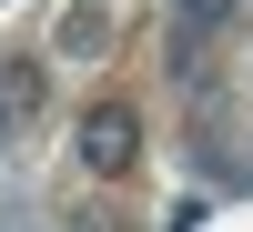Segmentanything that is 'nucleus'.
<instances>
[{"label":"nucleus","instance_id":"nucleus-1","mask_svg":"<svg viewBox=\"0 0 253 232\" xmlns=\"http://www.w3.org/2000/svg\"><path fill=\"white\" fill-rule=\"evenodd\" d=\"M71 152L91 162V172H132V162H142V111H132V101H91L81 132H71Z\"/></svg>","mask_w":253,"mask_h":232},{"label":"nucleus","instance_id":"nucleus-2","mask_svg":"<svg viewBox=\"0 0 253 232\" xmlns=\"http://www.w3.org/2000/svg\"><path fill=\"white\" fill-rule=\"evenodd\" d=\"M41 111V71L31 61H0V152H10V132Z\"/></svg>","mask_w":253,"mask_h":232},{"label":"nucleus","instance_id":"nucleus-3","mask_svg":"<svg viewBox=\"0 0 253 232\" xmlns=\"http://www.w3.org/2000/svg\"><path fill=\"white\" fill-rule=\"evenodd\" d=\"M223 20H233V0H172V51H182V61H193V51H203V40H213V31H223Z\"/></svg>","mask_w":253,"mask_h":232},{"label":"nucleus","instance_id":"nucleus-4","mask_svg":"<svg viewBox=\"0 0 253 232\" xmlns=\"http://www.w3.org/2000/svg\"><path fill=\"white\" fill-rule=\"evenodd\" d=\"M101 40H112L101 10H71V20H61V51H101Z\"/></svg>","mask_w":253,"mask_h":232}]
</instances>
